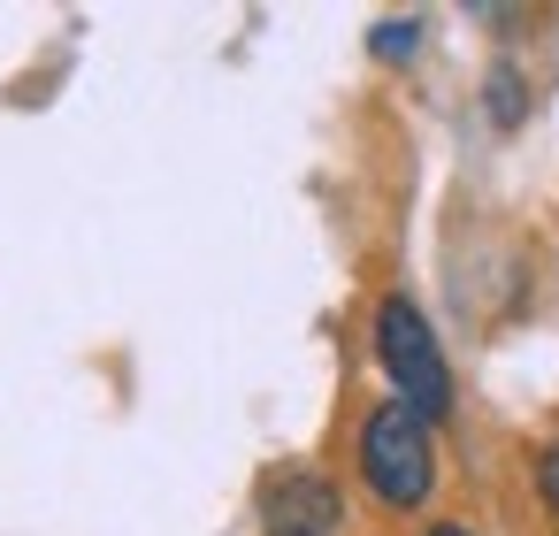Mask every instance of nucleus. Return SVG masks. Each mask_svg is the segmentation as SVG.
<instances>
[{
	"label": "nucleus",
	"mask_w": 559,
	"mask_h": 536,
	"mask_svg": "<svg viewBox=\"0 0 559 536\" xmlns=\"http://www.w3.org/2000/svg\"><path fill=\"white\" fill-rule=\"evenodd\" d=\"M376 360H383L391 391H399V398H406L429 429L452 414V368H444V353H437L429 314H421L406 291H391V299L376 307Z\"/></svg>",
	"instance_id": "2"
},
{
	"label": "nucleus",
	"mask_w": 559,
	"mask_h": 536,
	"mask_svg": "<svg viewBox=\"0 0 559 536\" xmlns=\"http://www.w3.org/2000/svg\"><path fill=\"white\" fill-rule=\"evenodd\" d=\"M421 536H475V528H467V521H429Z\"/></svg>",
	"instance_id": "7"
},
{
	"label": "nucleus",
	"mask_w": 559,
	"mask_h": 536,
	"mask_svg": "<svg viewBox=\"0 0 559 536\" xmlns=\"http://www.w3.org/2000/svg\"><path fill=\"white\" fill-rule=\"evenodd\" d=\"M368 55H376V62H391V70H399V62H414V55H421V16H383V24L368 32Z\"/></svg>",
	"instance_id": "5"
},
{
	"label": "nucleus",
	"mask_w": 559,
	"mask_h": 536,
	"mask_svg": "<svg viewBox=\"0 0 559 536\" xmlns=\"http://www.w3.org/2000/svg\"><path fill=\"white\" fill-rule=\"evenodd\" d=\"M536 498L559 513V444H544V460H536Z\"/></svg>",
	"instance_id": "6"
},
{
	"label": "nucleus",
	"mask_w": 559,
	"mask_h": 536,
	"mask_svg": "<svg viewBox=\"0 0 559 536\" xmlns=\"http://www.w3.org/2000/svg\"><path fill=\"white\" fill-rule=\"evenodd\" d=\"M345 498L322 467H276L261 483V536H337Z\"/></svg>",
	"instance_id": "3"
},
{
	"label": "nucleus",
	"mask_w": 559,
	"mask_h": 536,
	"mask_svg": "<svg viewBox=\"0 0 559 536\" xmlns=\"http://www.w3.org/2000/svg\"><path fill=\"white\" fill-rule=\"evenodd\" d=\"M360 483H368L376 505H391V513L429 505V490H437V429H429L406 398H383V406L360 421Z\"/></svg>",
	"instance_id": "1"
},
{
	"label": "nucleus",
	"mask_w": 559,
	"mask_h": 536,
	"mask_svg": "<svg viewBox=\"0 0 559 536\" xmlns=\"http://www.w3.org/2000/svg\"><path fill=\"white\" fill-rule=\"evenodd\" d=\"M483 108H490L498 131H521V116H528V78H521L513 62H490V78H483Z\"/></svg>",
	"instance_id": "4"
}]
</instances>
